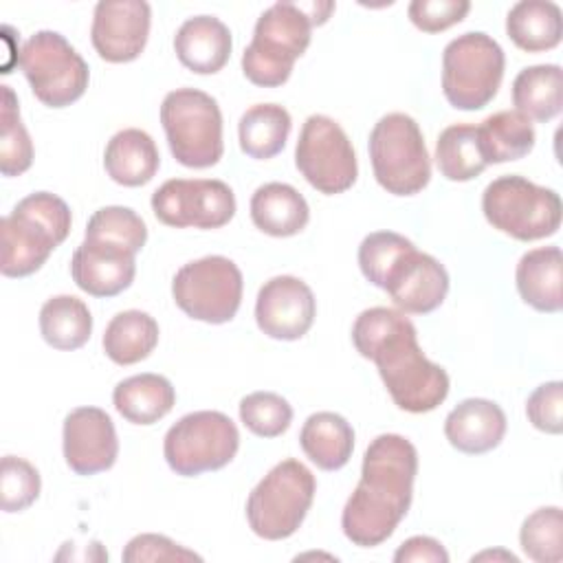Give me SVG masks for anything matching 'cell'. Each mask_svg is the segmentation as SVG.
Returning <instances> with one entry per match:
<instances>
[{
  "instance_id": "cell-1",
  "label": "cell",
  "mask_w": 563,
  "mask_h": 563,
  "mask_svg": "<svg viewBox=\"0 0 563 563\" xmlns=\"http://www.w3.org/2000/svg\"><path fill=\"white\" fill-rule=\"evenodd\" d=\"M352 343L376 363L391 400L409 413H427L449 396V374L418 345L413 323L396 308L363 310L352 325Z\"/></svg>"
},
{
  "instance_id": "cell-2",
  "label": "cell",
  "mask_w": 563,
  "mask_h": 563,
  "mask_svg": "<svg viewBox=\"0 0 563 563\" xmlns=\"http://www.w3.org/2000/svg\"><path fill=\"white\" fill-rule=\"evenodd\" d=\"M416 473L418 451L407 438L376 435L363 455L358 486L345 501L343 534L358 548L387 541L411 506Z\"/></svg>"
},
{
  "instance_id": "cell-3",
  "label": "cell",
  "mask_w": 563,
  "mask_h": 563,
  "mask_svg": "<svg viewBox=\"0 0 563 563\" xmlns=\"http://www.w3.org/2000/svg\"><path fill=\"white\" fill-rule=\"evenodd\" d=\"M70 224V209L59 196L51 191H35L22 198L0 224L2 275L26 277L40 271L53 249L68 238Z\"/></svg>"
},
{
  "instance_id": "cell-4",
  "label": "cell",
  "mask_w": 563,
  "mask_h": 563,
  "mask_svg": "<svg viewBox=\"0 0 563 563\" xmlns=\"http://www.w3.org/2000/svg\"><path fill=\"white\" fill-rule=\"evenodd\" d=\"M312 22L297 2H275L255 22L253 40L242 53L244 77L262 88L288 81L295 62L310 44Z\"/></svg>"
},
{
  "instance_id": "cell-5",
  "label": "cell",
  "mask_w": 563,
  "mask_h": 563,
  "mask_svg": "<svg viewBox=\"0 0 563 563\" xmlns=\"http://www.w3.org/2000/svg\"><path fill=\"white\" fill-rule=\"evenodd\" d=\"M314 490L317 479L303 462L295 457L282 460L257 482L246 499L251 530L266 541L292 537L312 506Z\"/></svg>"
},
{
  "instance_id": "cell-6",
  "label": "cell",
  "mask_w": 563,
  "mask_h": 563,
  "mask_svg": "<svg viewBox=\"0 0 563 563\" xmlns=\"http://www.w3.org/2000/svg\"><path fill=\"white\" fill-rule=\"evenodd\" d=\"M482 211L493 229L519 242H532L559 231L563 205L554 189L510 174L486 185Z\"/></svg>"
},
{
  "instance_id": "cell-7",
  "label": "cell",
  "mask_w": 563,
  "mask_h": 563,
  "mask_svg": "<svg viewBox=\"0 0 563 563\" xmlns=\"http://www.w3.org/2000/svg\"><path fill=\"white\" fill-rule=\"evenodd\" d=\"M161 123L174 158L205 169L222 158V112L218 101L196 88H176L161 103Z\"/></svg>"
},
{
  "instance_id": "cell-8",
  "label": "cell",
  "mask_w": 563,
  "mask_h": 563,
  "mask_svg": "<svg viewBox=\"0 0 563 563\" xmlns=\"http://www.w3.org/2000/svg\"><path fill=\"white\" fill-rule=\"evenodd\" d=\"M369 161L376 183L394 196H413L431 180V161L418 123L389 112L369 132Z\"/></svg>"
},
{
  "instance_id": "cell-9",
  "label": "cell",
  "mask_w": 563,
  "mask_h": 563,
  "mask_svg": "<svg viewBox=\"0 0 563 563\" xmlns=\"http://www.w3.org/2000/svg\"><path fill=\"white\" fill-rule=\"evenodd\" d=\"M506 57L497 40L482 31L457 35L442 53V92L457 110H482L497 95Z\"/></svg>"
},
{
  "instance_id": "cell-10",
  "label": "cell",
  "mask_w": 563,
  "mask_h": 563,
  "mask_svg": "<svg viewBox=\"0 0 563 563\" xmlns=\"http://www.w3.org/2000/svg\"><path fill=\"white\" fill-rule=\"evenodd\" d=\"M240 449L235 422L222 411H191L169 427L163 453L169 468L183 477H196L227 466Z\"/></svg>"
},
{
  "instance_id": "cell-11",
  "label": "cell",
  "mask_w": 563,
  "mask_h": 563,
  "mask_svg": "<svg viewBox=\"0 0 563 563\" xmlns=\"http://www.w3.org/2000/svg\"><path fill=\"white\" fill-rule=\"evenodd\" d=\"M20 68L35 95L48 108L75 103L88 88L90 70L84 57L57 31H37L20 51Z\"/></svg>"
},
{
  "instance_id": "cell-12",
  "label": "cell",
  "mask_w": 563,
  "mask_h": 563,
  "mask_svg": "<svg viewBox=\"0 0 563 563\" xmlns=\"http://www.w3.org/2000/svg\"><path fill=\"white\" fill-rule=\"evenodd\" d=\"M242 273L224 255H207L180 266L172 279L176 306L191 319L227 323L242 303Z\"/></svg>"
},
{
  "instance_id": "cell-13",
  "label": "cell",
  "mask_w": 563,
  "mask_h": 563,
  "mask_svg": "<svg viewBox=\"0 0 563 563\" xmlns=\"http://www.w3.org/2000/svg\"><path fill=\"white\" fill-rule=\"evenodd\" d=\"M295 165L321 194L347 191L358 176L356 154L345 130L325 114H310L299 132Z\"/></svg>"
},
{
  "instance_id": "cell-14",
  "label": "cell",
  "mask_w": 563,
  "mask_h": 563,
  "mask_svg": "<svg viewBox=\"0 0 563 563\" xmlns=\"http://www.w3.org/2000/svg\"><path fill=\"white\" fill-rule=\"evenodd\" d=\"M152 211L174 229H220L235 216V196L216 178H172L152 194Z\"/></svg>"
},
{
  "instance_id": "cell-15",
  "label": "cell",
  "mask_w": 563,
  "mask_h": 563,
  "mask_svg": "<svg viewBox=\"0 0 563 563\" xmlns=\"http://www.w3.org/2000/svg\"><path fill=\"white\" fill-rule=\"evenodd\" d=\"M150 22L152 9L145 0H101L92 13V46L106 62H132L147 44Z\"/></svg>"
},
{
  "instance_id": "cell-16",
  "label": "cell",
  "mask_w": 563,
  "mask_h": 563,
  "mask_svg": "<svg viewBox=\"0 0 563 563\" xmlns=\"http://www.w3.org/2000/svg\"><path fill=\"white\" fill-rule=\"evenodd\" d=\"M317 301L310 286L292 275H277L264 282L255 299L257 328L277 341L301 339L314 321Z\"/></svg>"
},
{
  "instance_id": "cell-17",
  "label": "cell",
  "mask_w": 563,
  "mask_h": 563,
  "mask_svg": "<svg viewBox=\"0 0 563 563\" xmlns=\"http://www.w3.org/2000/svg\"><path fill=\"white\" fill-rule=\"evenodd\" d=\"M64 460L77 475H95L114 466L119 440L112 418L99 407H77L64 418Z\"/></svg>"
},
{
  "instance_id": "cell-18",
  "label": "cell",
  "mask_w": 563,
  "mask_h": 563,
  "mask_svg": "<svg viewBox=\"0 0 563 563\" xmlns=\"http://www.w3.org/2000/svg\"><path fill=\"white\" fill-rule=\"evenodd\" d=\"M383 290L405 314H429L442 306L449 292L446 268L416 246L389 271Z\"/></svg>"
},
{
  "instance_id": "cell-19",
  "label": "cell",
  "mask_w": 563,
  "mask_h": 563,
  "mask_svg": "<svg viewBox=\"0 0 563 563\" xmlns=\"http://www.w3.org/2000/svg\"><path fill=\"white\" fill-rule=\"evenodd\" d=\"M70 275L84 292L92 297H114L134 282V253L108 242L84 238L73 253Z\"/></svg>"
},
{
  "instance_id": "cell-20",
  "label": "cell",
  "mask_w": 563,
  "mask_h": 563,
  "mask_svg": "<svg viewBox=\"0 0 563 563\" xmlns=\"http://www.w3.org/2000/svg\"><path fill=\"white\" fill-rule=\"evenodd\" d=\"M444 435L453 449L468 455L493 451L506 435V413L493 400L466 398L449 411Z\"/></svg>"
},
{
  "instance_id": "cell-21",
  "label": "cell",
  "mask_w": 563,
  "mask_h": 563,
  "mask_svg": "<svg viewBox=\"0 0 563 563\" xmlns=\"http://www.w3.org/2000/svg\"><path fill=\"white\" fill-rule=\"evenodd\" d=\"M231 31L213 15L185 20L174 35V51L185 68L198 75H213L231 57Z\"/></svg>"
},
{
  "instance_id": "cell-22",
  "label": "cell",
  "mask_w": 563,
  "mask_h": 563,
  "mask_svg": "<svg viewBox=\"0 0 563 563\" xmlns=\"http://www.w3.org/2000/svg\"><path fill=\"white\" fill-rule=\"evenodd\" d=\"M515 282L521 299L539 312L563 308V255L559 246H539L521 255Z\"/></svg>"
},
{
  "instance_id": "cell-23",
  "label": "cell",
  "mask_w": 563,
  "mask_h": 563,
  "mask_svg": "<svg viewBox=\"0 0 563 563\" xmlns=\"http://www.w3.org/2000/svg\"><path fill=\"white\" fill-rule=\"evenodd\" d=\"M161 165L154 139L139 128L117 132L103 152V167L108 176L123 187H141L150 183Z\"/></svg>"
},
{
  "instance_id": "cell-24",
  "label": "cell",
  "mask_w": 563,
  "mask_h": 563,
  "mask_svg": "<svg viewBox=\"0 0 563 563\" xmlns=\"http://www.w3.org/2000/svg\"><path fill=\"white\" fill-rule=\"evenodd\" d=\"M251 220L266 235L290 238L306 229L310 209L292 185L266 183L251 196Z\"/></svg>"
},
{
  "instance_id": "cell-25",
  "label": "cell",
  "mask_w": 563,
  "mask_h": 563,
  "mask_svg": "<svg viewBox=\"0 0 563 563\" xmlns=\"http://www.w3.org/2000/svg\"><path fill=\"white\" fill-rule=\"evenodd\" d=\"M299 444L306 457L321 471H339L352 457L354 429L334 411H317L306 418Z\"/></svg>"
},
{
  "instance_id": "cell-26",
  "label": "cell",
  "mask_w": 563,
  "mask_h": 563,
  "mask_svg": "<svg viewBox=\"0 0 563 563\" xmlns=\"http://www.w3.org/2000/svg\"><path fill=\"white\" fill-rule=\"evenodd\" d=\"M114 409L132 424H154L176 405L174 385L161 374H136L123 378L112 391Z\"/></svg>"
},
{
  "instance_id": "cell-27",
  "label": "cell",
  "mask_w": 563,
  "mask_h": 563,
  "mask_svg": "<svg viewBox=\"0 0 563 563\" xmlns=\"http://www.w3.org/2000/svg\"><path fill=\"white\" fill-rule=\"evenodd\" d=\"M506 33L526 53H541L559 46L563 18L550 0H521L506 15Z\"/></svg>"
},
{
  "instance_id": "cell-28",
  "label": "cell",
  "mask_w": 563,
  "mask_h": 563,
  "mask_svg": "<svg viewBox=\"0 0 563 563\" xmlns=\"http://www.w3.org/2000/svg\"><path fill=\"white\" fill-rule=\"evenodd\" d=\"M537 141L532 121L517 110H499L477 125V143L486 165L519 161Z\"/></svg>"
},
{
  "instance_id": "cell-29",
  "label": "cell",
  "mask_w": 563,
  "mask_h": 563,
  "mask_svg": "<svg viewBox=\"0 0 563 563\" xmlns=\"http://www.w3.org/2000/svg\"><path fill=\"white\" fill-rule=\"evenodd\" d=\"M515 110L526 119L550 121L563 108V70L559 64L523 68L512 81Z\"/></svg>"
},
{
  "instance_id": "cell-30",
  "label": "cell",
  "mask_w": 563,
  "mask_h": 563,
  "mask_svg": "<svg viewBox=\"0 0 563 563\" xmlns=\"http://www.w3.org/2000/svg\"><path fill=\"white\" fill-rule=\"evenodd\" d=\"M158 343V323L143 310H123L110 319L103 332V352L117 365H134L147 358Z\"/></svg>"
},
{
  "instance_id": "cell-31",
  "label": "cell",
  "mask_w": 563,
  "mask_h": 563,
  "mask_svg": "<svg viewBox=\"0 0 563 563\" xmlns=\"http://www.w3.org/2000/svg\"><path fill=\"white\" fill-rule=\"evenodd\" d=\"M292 121L284 106L279 103H255L251 106L238 123L240 147L246 156L266 161L277 156L290 134Z\"/></svg>"
},
{
  "instance_id": "cell-32",
  "label": "cell",
  "mask_w": 563,
  "mask_h": 563,
  "mask_svg": "<svg viewBox=\"0 0 563 563\" xmlns=\"http://www.w3.org/2000/svg\"><path fill=\"white\" fill-rule=\"evenodd\" d=\"M42 339L55 350H77L92 332L88 306L73 295H55L40 310Z\"/></svg>"
},
{
  "instance_id": "cell-33",
  "label": "cell",
  "mask_w": 563,
  "mask_h": 563,
  "mask_svg": "<svg viewBox=\"0 0 563 563\" xmlns=\"http://www.w3.org/2000/svg\"><path fill=\"white\" fill-rule=\"evenodd\" d=\"M435 165L453 183H466L479 176L488 165L479 152L477 128L468 123L444 128L435 143Z\"/></svg>"
},
{
  "instance_id": "cell-34",
  "label": "cell",
  "mask_w": 563,
  "mask_h": 563,
  "mask_svg": "<svg viewBox=\"0 0 563 563\" xmlns=\"http://www.w3.org/2000/svg\"><path fill=\"white\" fill-rule=\"evenodd\" d=\"M0 172L2 176H20L33 163V143L20 119V103L9 86H0Z\"/></svg>"
},
{
  "instance_id": "cell-35",
  "label": "cell",
  "mask_w": 563,
  "mask_h": 563,
  "mask_svg": "<svg viewBox=\"0 0 563 563\" xmlns=\"http://www.w3.org/2000/svg\"><path fill=\"white\" fill-rule=\"evenodd\" d=\"M86 240H99L139 253L147 242V227L143 218L130 207H101L86 224Z\"/></svg>"
},
{
  "instance_id": "cell-36",
  "label": "cell",
  "mask_w": 563,
  "mask_h": 563,
  "mask_svg": "<svg viewBox=\"0 0 563 563\" xmlns=\"http://www.w3.org/2000/svg\"><path fill=\"white\" fill-rule=\"evenodd\" d=\"M519 543L537 563L563 561V515L559 506H543L530 512L519 530Z\"/></svg>"
},
{
  "instance_id": "cell-37",
  "label": "cell",
  "mask_w": 563,
  "mask_h": 563,
  "mask_svg": "<svg viewBox=\"0 0 563 563\" xmlns=\"http://www.w3.org/2000/svg\"><path fill=\"white\" fill-rule=\"evenodd\" d=\"M413 249V242L394 231H374L358 246V266L363 277L376 288L385 286L389 271Z\"/></svg>"
},
{
  "instance_id": "cell-38",
  "label": "cell",
  "mask_w": 563,
  "mask_h": 563,
  "mask_svg": "<svg viewBox=\"0 0 563 563\" xmlns=\"http://www.w3.org/2000/svg\"><path fill=\"white\" fill-rule=\"evenodd\" d=\"M242 424L260 438H277L292 422V407L275 391H253L240 400Z\"/></svg>"
},
{
  "instance_id": "cell-39",
  "label": "cell",
  "mask_w": 563,
  "mask_h": 563,
  "mask_svg": "<svg viewBox=\"0 0 563 563\" xmlns=\"http://www.w3.org/2000/svg\"><path fill=\"white\" fill-rule=\"evenodd\" d=\"M37 468L15 455H4L0 464V506L4 512L26 510L40 497Z\"/></svg>"
},
{
  "instance_id": "cell-40",
  "label": "cell",
  "mask_w": 563,
  "mask_h": 563,
  "mask_svg": "<svg viewBox=\"0 0 563 563\" xmlns=\"http://www.w3.org/2000/svg\"><path fill=\"white\" fill-rule=\"evenodd\" d=\"M526 416L534 429L559 435L563 431V383L539 385L526 400Z\"/></svg>"
},
{
  "instance_id": "cell-41",
  "label": "cell",
  "mask_w": 563,
  "mask_h": 563,
  "mask_svg": "<svg viewBox=\"0 0 563 563\" xmlns=\"http://www.w3.org/2000/svg\"><path fill=\"white\" fill-rule=\"evenodd\" d=\"M471 11L468 0H413L407 9L409 20L424 33H440L462 22Z\"/></svg>"
},
{
  "instance_id": "cell-42",
  "label": "cell",
  "mask_w": 563,
  "mask_h": 563,
  "mask_svg": "<svg viewBox=\"0 0 563 563\" xmlns=\"http://www.w3.org/2000/svg\"><path fill=\"white\" fill-rule=\"evenodd\" d=\"M123 561L125 563H143V561H200L202 556L174 543L165 534H136L134 539L128 541L123 550Z\"/></svg>"
},
{
  "instance_id": "cell-43",
  "label": "cell",
  "mask_w": 563,
  "mask_h": 563,
  "mask_svg": "<svg viewBox=\"0 0 563 563\" xmlns=\"http://www.w3.org/2000/svg\"><path fill=\"white\" fill-rule=\"evenodd\" d=\"M394 561L396 563H446L449 552L433 537L418 534L400 543V548L394 554Z\"/></svg>"
},
{
  "instance_id": "cell-44",
  "label": "cell",
  "mask_w": 563,
  "mask_h": 563,
  "mask_svg": "<svg viewBox=\"0 0 563 563\" xmlns=\"http://www.w3.org/2000/svg\"><path fill=\"white\" fill-rule=\"evenodd\" d=\"M299 7L306 11V15L310 18V22L314 26V24H323L330 18L334 2H310V4H299Z\"/></svg>"
},
{
  "instance_id": "cell-45",
  "label": "cell",
  "mask_w": 563,
  "mask_h": 563,
  "mask_svg": "<svg viewBox=\"0 0 563 563\" xmlns=\"http://www.w3.org/2000/svg\"><path fill=\"white\" fill-rule=\"evenodd\" d=\"M482 559H506V561H512V563L519 561L512 552H504V550H495V552L488 550V552H482V554L473 556V561H482Z\"/></svg>"
}]
</instances>
